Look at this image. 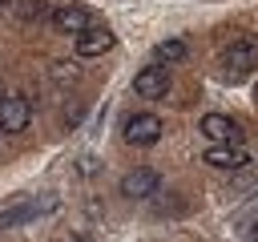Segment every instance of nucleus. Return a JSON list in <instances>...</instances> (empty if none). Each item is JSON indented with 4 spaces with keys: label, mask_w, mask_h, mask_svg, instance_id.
I'll list each match as a JSON object with an SVG mask.
<instances>
[{
    "label": "nucleus",
    "mask_w": 258,
    "mask_h": 242,
    "mask_svg": "<svg viewBox=\"0 0 258 242\" xmlns=\"http://www.w3.org/2000/svg\"><path fill=\"white\" fill-rule=\"evenodd\" d=\"M254 65H258V40H234V44L222 52V73H226L230 81L246 77Z\"/></svg>",
    "instance_id": "f257e3e1"
},
{
    "label": "nucleus",
    "mask_w": 258,
    "mask_h": 242,
    "mask_svg": "<svg viewBox=\"0 0 258 242\" xmlns=\"http://www.w3.org/2000/svg\"><path fill=\"white\" fill-rule=\"evenodd\" d=\"M52 28L56 32H73V36H85L89 28H97V12H89V8H81V4H64V8H56L52 12Z\"/></svg>",
    "instance_id": "f03ea898"
},
{
    "label": "nucleus",
    "mask_w": 258,
    "mask_h": 242,
    "mask_svg": "<svg viewBox=\"0 0 258 242\" xmlns=\"http://www.w3.org/2000/svg\"><path fill=\"white\" fill-rule=\"evenodd\" d=\"M169 85H173V77H169L165 65H145V69L133 77V93H137V97H149V101H161V97L169 93Z\"/></svg>",
    "instance_id": "7ed1b4c3"
},
{
    "label": "nucleus",
    "mask_w": 258,
    "mask_h": 242,
    "mask_svg": "<svg viewBox=\"0 0 258 242\" xmlns=\"http://www.w3.org/2000/svg\"><path fill=\"white\" fill-rule=\"evenodd\" d=\"M28 121H32L28 97L4 93V97H0V129H4V133H20V129H28Z\"/></svg>",
    "instance_id": "20e7f679"
},
{
    "label": "nucleus",
    "mask_w": 258,
    "mask_h": 242,
    "mask_svg": "<svg viewBox=\"0 0 258 242\" xmlns=\"http://www.w3.org/2000/svg\"><path fill=\"white\" fill-rule=\"evenodd\" d=\"M161 117L157 113H133L129 121H125V141L129 145H153L157 137H161Z\"/></svg>",
    "instance_id": "39448f33"
},
{
    "label": "nucleus",
    "mask_w": 258,
    "mask_h": 242,
    "mask_svg": "<svg viewBox=\"0 0 258 242\" xmlns=\"http://www.w3.org/2000/svg\"><path fill=\"white\" fill-rule=\"evenodd\" d=\"M202 133H206L214 145H242V129H238V121L226 117V113H206V117H202Z\"/></svg>",
    "instance_id": "423d86ee"
},
{
    "label": "nucleus",
    "mask_w": 258,
    "mask_h": 242,
    "mask_svg": "<svg viewBox=\"0 0 258 242\" xmlns=\"http://www.w3.org/2000/svg\"><path fill=\"white\" fill-rule=\"evenodd\" d=\"M44 210H56V198H44V202H36V198L16 202V206L0 210V230H4V226H20V222H28V218H36V214H44Z\"/></svg>",
    "instance_id": "0eeeda50"
},
{
    "label": "nucleus",
    "mask_w": 258,
    "mask_h": 242,
    "mask_svg": "<svg viewBox=\"0 0 258 242\" xmlns=\"http://www.w3.org/2000/svg\"><path fill=\"white\" fill-rule=\"evenodd\" d=\"M157 190H161V177H157L153 169H145V165L121 177V194H125V198H149V194H157Z\"/></svg>",
    "instance_id": "6e6552de"
},
{
    "label": "nucleus",
    "mask_w": 258,
    "mask_h": 242,
    "mask_svg": "<svg viewBox=\"0 0 258 242\" xmlns=\"http://www.w3.org/2000/svg\"><path fill=\"white\" fill-rule=\"evenodd\" d=\"M206 161H210L214 169H242V165L250 161V153H246L242 145H210V149H206Z\"/></svg>",
    "instance_id": "1a4fd4ad"
},
{
    "label": "nucleus",
    "mask_w": 258,
    "mask_h": 242,
    "mask_svg": "<svg viewBox=\"0 0 258 242\" xmlns=\"http://www.w3.org/2000/svg\"><path fill=\"white\" fill-rule=\"evenodd\" d=\"M113 44H117V36H113L105 24H101V28H89L85 36H77V52H81V56H101V52H109Z\"/></svg>",
    "instance_id": "9d476101"
},
{
    "label": "nucleus",
    "mask_w": 258,
    "mask_h": 242,
    "mask_svg": "<svg viewBox=\"0 0 258 242\" xmlns=\"http://www.w3.org/2000/svg\"><path fill=\"white\" fill-rule=\"evenodd\" d=\"M185 52H189V48H185V40H181V36H169V40H161V44H157V60H161V65L185 60Z\"/></svg>",
    "instance_id": "9b49d317"
},
{
    "label": "nucleus",
    "mask_w": 258,
    "mask_h": 242,
    "mask_svg": "<svg viewBox=\"0 0 258 242\" xmlns=\"http://www.w3.org/2000/svg\"><path fill=\"white\" fill-rule=\"evenodd\" d=\"M48 4L44 0H16V12H20V20H32V16H40Z\"/></svg>",
    "instance_id": "f8f14e48"
},
{
    "label": "nucleus",
    "mask_w": 258,
    "mask_h": 242,
    "mask_svg": "<svg viewBox=\"0 0 258 242\" xmlns=\"http://www.w3.org/2000/svg\"><path fill=\"white\" fill-rule=\"evenodd\" d=\"M52 77L64 85V81H77V69H73L69 60H56V65H52Z\"/></svg>",
    "instance_id": "ddd939ff"
},
{
    "label": "nucleus",
    "mask_w": 258,
    "mask_h": 242,
    "mask_svg": "<svg viewBox=\"0 0 258 242\" xmlns=\"http://www.w3.org/2000/svg\"><path fill=\"white\" fill-rule=\"evenodd\" d=\"M60 242H85V238H81V234H69V238H60Z\"/></svg>",
    "instance_id": "4468645a"
},
{
    "label": "nucleus",
    "mask_w": 258,
    "mask_h": 242,
    "mask_svg": "<svg viewBox=\"0 0 258 242\" xmlns=\"http://www.w3.org/2000/svg\"><path fill=\"white\" fill-rule=\"evenodd\" d=\"M254 242H258V222H254Z\"/></svg>",
    "instance_id": "2eb2a0df"
},
{
    "label": "nucleus",
    "mask_w": 258,
    "mask_h": 242,
    "mask_svg": "<svg viewBox=\"0 0 258 242\" xmlns=\"http://www.w3.org/2000/svg\"><path fill=\"white\" fill-rule=\"evenodd\" d=\"M4 4H8V0H0V8H4Z\"/></svg>",
    "instance_id": "dca6fc26"
},
{
    "label": "nucleus",
    "mask_w": 258,
    "mask_h": 242,
    "mask_svg": "<svg viewBox=\"0 0 258 242\" xmlns=\"http://www.w3.org/2000/svg\"><path fill=\"white\" fill-rule=\"evenodd\" d=\"M0 97H4V85H0Z\"/></svg>",
    "instance_id": "f3484780"
},
{
    "label": "nucleus",
    "mask_w": 258,
    "mask_h": 242,
    "mask_svg": "<svg viewBox=\"0 0 258 242\" xmlns=\"http://www.w3.org/2000/svg\"><path fill=\"white\" fill-rule=\"evenodd\" d=\"M254 93H258V89H254Z\"/></svg>",
    "instance_id": "a211bd4d"
}]
</instances>
